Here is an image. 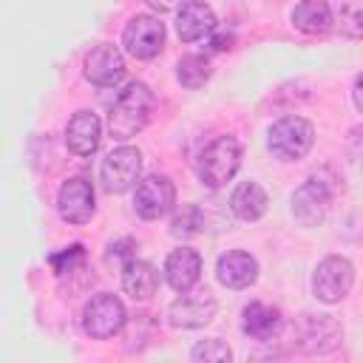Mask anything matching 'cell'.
Segmentation results:
<instances>
[{"mask_svg":"<svg viewBox=\"0 0 363 363\" xmlns=\"http://www.w3.org/2000/svg\"><path fill=\"white\" fill-rule=\"evenodd\" d=\"M230 207L241 221H258L267 213V193L255 182H241L230 196Z\"/></svg>","mask_w":363,"mask_h":363,"instance_id":"obj_21","label":"cell"},{"mask_svg":"<svg viewBox=\"0 0 363 363\" xmlns=\"http://www.w3.org/2000/svg\"><path fill=\"white\" fill-rule=\"evenodd\" d=\"M216 272H218V281L230 289H244L255 281L258 275V264L250 252H241V250H233V252H224L216 264Z\"/></svg>","mask_w":363,"mask_h":363,"instance_id":"obj_17","label":"cell"},{"mask_svg":"<svg viewBox=\"0 0 363 363\" xmlns=\"http://www.w3.org/2000/svg\"><path fill=\"white\" fill-rule=\"evenodd\" d=\"M125 326V306L116 295L111 292H99L94 295L85 309H82V329L91 335V337H113L119 329Z\"/></svg>","mask_w":363,"mask_h":363,"instance_id":"obj_5","label":"cell"},{"mask_svg":"<svg viewBox=\"0 0 363 363\" xmlns=\"http://www.w3.org/2000/svg\"><path fill=\"white\" fill-rule=\"evenodd\" d=\"M102 139V122L91 111H77L65 128V145L77 156H91L99 147Z\"/></svg>","mask_w":363,"mask_h":363,"instance_id":"obj_14","label":"cell"},{"mask_svg":"<svg viewBox=\"0 0 363 363\" xmlns=\"http://www.w3.org/2000/svg\"><path fill=\"white\" fill-rule=\"evenodd\" d=\"M147 6L156 11H173L176 6H182V0H147Z\"/></svg>","mask_w":363,"mask_h":363,"instance_id":"obj_28","label":"cell"},{"mask_svg":"<svg viewBox=\"0 0 363 363\" xmlns=\"http://www.w3.org/2000/svg\"><path fill=\"white\" fill-rule=\"evenodd\" d=\"M176 31L184 43H196V40H204L216 31V14L207 3H184L179 17H176Z\"/></svg>","mask_w":363,"mask_h":363,"instance_id":"obj_16","label":"cell"},{"mask_svg":"<svg viewBox=\"0 0 363 363\" xmlns=\"http://www.w3.org/2000/svg\"><path fill=\"white\" fill-rule=\"evenodd\" d=\"M326 207H329V190L320 179H309L292 193V216L303 227L320 224L326 216Z\"/></svg>","mask_w":363,"mask_h":363,"instance_id":"obj_13","label":"cell"},{"mask_svg":"<svg viewBox=\"0 0 363 363\" xmlns=\"http://www.w3.org/2000/svg\"><path fill=\"white\" fill-rule=\"evenodd\" d=\"M354 105H357V111L363 113V74L354 79Z\"/></svg>","mask_w":363,"mask_h":363,"instance_id":"obj_30","label":"cell"},{"mask_svg":"<svg viewBox=\"0 0 363 363\" xmlns=\"http://www.w3.org/2000/svg\"><path fill=\"white\" fill-rule=\"evenodd\" d=\"M173 201H176V190H173V182L167 176H147L136 184L133 207L147 221H156L164 213H170Z\"/></svg>","mask_w":363,"mask_h":363,"instance_id":"obj_9","label":"cell"},{"mask_svg":"<svg viewBox=\"0 0 363 363\" xmlns=\"http://www.w3.org/2000/svg\"><path fill=\"white\" fill-rule=\"evenodd\" d=\"M216 315V298L210 292H182V298H176L167 309V320L179 329H196L210 323Z\"/></svg>","mask_w":363,"mask_h":363,"instance_id":"obj_12","label":"cell"},{"mask_svg":"<svg viewBox=\"0 0 363 363\" xmlns=\"http://www.w3.org/2000/svg\"><path fill=\"white\" fill-rule=\"evenodd\" d=\"M241 164V147L233 136H216L196 159V176L207 187L227 184Z\"/></svg>","mask_w":363,"mask_h":363,"instance_id":"obj_2","label":"cell"},{"mask_svg":"<svg viewBox=\"0 0 363 363\" xmlns=\"http://www.w3.org/2000/svg\"><path fill=\"white\" fill-rule=\"evenodd\" d=\"M85 77L99 88L119 85L122 77H125V60H122L119 48L111 45V43H102V45L91 48L88 57H85Z\"/></svg>","mask_w":363,"mask_h":363,"instance_id":"obj_11","label":"cell"},{"mask_svg":"<svg viewBox=\"0 0 363 363\" xmlns=\"http://www.w3.org/2000/svg\"><path fill=\"white\" fill-rule=\"evenodd\" d=\"M193 360H204V363H221V360H230V349L218 340V337H210V340H201L193 346L190 352Z\"/></svg>","mask_w":363,"mask_h":363,"instance_id":"obj_26","label":"cell"},{"mask_svg":"<svg viewBox=\"0 0 363 363\" xmlns=\"http://www.w3.org/2000/svg\"><path fill=\"white\" fill-rule=\"evenodd\" d=\"M57 207L60 216L68 224H85L94 216V184L82 176H74L68 182H62L60 196H57Z\"/></svg>","mask_w":363,"mask_h":363,"instance_id":"obj_10","label":"cell"},{"mask_svg":"<svg viewBox=\"0 0 363 363\" xmlns=\"http://www.w3.org/2000/svg\"><path fill=\"white\" fill-rule=\"evenodd\" d=\"M230 43H233V37H230V34H218V37H213V40H210V48L224 51V48H230Z\"/></svg>","mask_w":363,"mask_h":363,"instance_id":"obj_29","label":"cell"},{"mask_svg":"<svg viewBox=\"0 0 363 363\" xmlns=\"http://www.w3.org/2000/svg\"><path fill=\"white\" fill-rule=\"evenodd\" d=\"M241 329L252 340H269L281 329V312L275 306H269V303L252 301L241 312Z\"/></svg>","mask_w":363,"mask_h":363,"instance_id":"obj_18","label":"cell"},{"mask_svg":"<svg viewBox=\"0 0 363 363\" xmlns=\"http://www.w3.org/2000/svg\"><path fill=\"white\" fill-rule=\"evenodd\" d=\"M122 286H125V292L130 298L147 301L156 292V286H159V272H156L153 264L139 261V258H130L122 267Z\"/></svg>","mask_w":363,"mask_h":363,"instance_id":"obj_19","label":"cell"},{"mask_svg":"<svg viewBox=\"0 0 363 363\" xmlns=\"http://www.w3.org/2000/svg\"><path fill=\"white\" fill-rule=\"evenodd\" d=\"M153 111V91L145 82H130L113 102L111 116H108V130L116 142H128L130 136H136Z\"/></svg>","mask_w":363,"mask_h":363,"instance_id":"obj_1","label":"cell"},{"mask_svg":"<svg viewBox=\"0 0 363 363\" xmlns=\"http://www.w3.org/2000/svg\"><path fill=\"white\" fill-rule=\"evenodd\" d=\"M102 182L111 193H125L130 190L136 182H139V173H142V153L130 145H119L116 150H111L105 159H102Z\"/></svg>","mask_w":363,"mask_h":363,"instance_id":"obj_6","label":"cell"},{"mask_svg":"<svg viewBox=\"0 0 363 363\" xmlns=\"http://www.w3.org/2000/svg\"><path fill=\"white\" fill-rule=\"evenodd\" d=\"M292 23L303 34H326L335 26V14L326 0H301L292 9Z\"/></svg>","mask_w":363,"mask_h":363,"instance_id":"obj_20","label":"cell"},{"mask_svg":"<svg viewBox=\"0 0 363 363\" xmlns=\"http://www.w3.org/2000/svg\"><path fill=\"white\" fill-rule=\"evenodd\" d=\"M335 23L343 37L363 40V0H337L335 3Z\"/></svg>","mask_w":363,"mask_h":363,"instance_id":"obj_22","label":"cell"},{"mask_svg":"<svg viewBox=\"0 0 363 363\" xmlns=\"http://www.w3.org/2000/svg\"><path fill=\"white\" fill-rule=\"evenodd\" d=\"M354 284V267L343 255H326L312 275V292L323 303H337L349 295Z\"/></svg>","mask_w":363,"mask_h":363,"instance_id":"obj_4","label":"cell"},{"mask_svg":"<svg viewBox=\"0 0 363 363\" xmlns=\"http://www.w3.org/2000/svg\"><path fill=\"white\" fill-rule=\"evenodd\" d=\"M133 250H136V244H133L130 238H125V241H116V244H111V252H108V258H125V261H130V258H136V255H133Z\"/></svg>","mask_w":363,"mask_h":363,"instance_id":"obj_27","label":"cell"},{"mask_svg":"<svg viewBox=\"0 0 363 363\" xmlns=\"http://www.w3.org/2000/svg\"><path fill=\"white\" fill-rule=\"evenodd\" d=\"M312 142H315V128L303 116H284V119H278L269 128V136H267V147L272 150V156H278L284 162L303 159L309 153Z\"/></svg>","mask_w":363,"mask_h":363,"instance_id":"obj_3","label":"cell"},{"mask_svg":"<svg viewBox=\"0 0 363 363\" xmlns=\"http://www.w3.org/2000/svg\"><path fill=\"white\" fill-rule=\"evenodd\" d=\"M48 264L54 267V272H57V275L74 272L77 267H82V264H85V250H82V244H71V247H65V250L54 252V255L48 258Z\"/></svg>","mask_w":363,"mask_h":363,"instance_id":"obj_24","label":"cell"},{"mask_svg":"<svg viewBox=\"0 0 363 363\" xmlns=\"http://www.w3.org/2000/svg\"><path fill=\"white\" fill-rule=\"evenodd\" d=\"M122 45L128 48L130 57L150 60L164 45V26L150 14H136L122 31Z\"/></svg>","mask_w":363,"mask_h":363,"instance_id":"obj_7","label":"cell"},{"mask_svg":"<svg viewBox=\"0 0 363 363\" xmlns=\"http://www.w3.org/2000/svg\"><path fill=\"white\" fill-rule=\"evenodd\" d=\"M210 62L207 57H199V54H190V57H182L179 65H176V77L184 88H201L207 79H210Z\"/></svg>","mask_w":363,"mask_h":363,"instance_id":"obj_23","label":"cell"},{"mask_svg":"<svg viewBox=\"0 0 363 363\" xmlns=\"http://www.w3.org/2000/svg\"><path fill=\"white\" fill-rule=\"evenodd\" d=\"M340 340V323L329 315H303L295 323V343L309 354H323Z\"/></svg>","mask_w":363,"mask_h":363,"instance_id":"obj_8","label":"cell"},{"mask_svg":"<svg viewBox=\"0 0 363 363\" xmlns=\"http://www.w3.org/2000/svg\"><path fill=\"white\" fill-rule=\"evenodd\" d=\"M201 275V258L190 247H179L164 261V278L176 292H190Z\"/></svg>","mask_w":363,"mask_h":363,"instance_id":"obj_15","label":"cell"},{"mask_svg":"<svg viewBox=\"0 0 363 363\" xmlns=\"http://www.w3.org/2000/svg\"><path fill=\"white\" fill-rule=\"evenodd\" d=\"M204 227V216H201V210L196 207V204H187V207H182V213L173 218V235H193V233H199Z\"/></svg>","mask_w":363,"mask_h":363,"instance_id":"obj_25","label":"cell"}]
</instances>
